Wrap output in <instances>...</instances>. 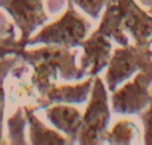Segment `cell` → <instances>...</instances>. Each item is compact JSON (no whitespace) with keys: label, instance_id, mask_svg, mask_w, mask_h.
I'll return each instance as SVG.
<instances>
[{"label":"cell","instance_id":"obj_12","mask_svg":"<svg viewBox=\"0 0 152 145\" xmlns=\"http://www.w3.org/2000/svg\"><path fill=\"white\" fill-rule=\"evenodd\" d=\"M36 107H24L25 115L28 124V138L31 144H53V145H65L70 144L66 138L61 135L57 131L48 128L33 113Z\"/></svg>","mask_w":152,"mask_h":145},{"label":"cell","instance_id":"obj_7","mask_svg":"<svg viewBox=\"0 0 152 145\" xmlns=\"http://www.w3.org/2000/svg\"><path fill=\"white\" fill-rule=\"evenodd\" d=\"M121 10V26L134 44L140 48L152 45V17L147 14L134 0H118Z\"/></svg>","mask_w":152,"mask_h":145},{"label":"cell","instance_id":"obj_5","mask_svg":"<svg viewBox=\"0 0 152 145\" xmlns=\"http://www.w3.org/2000/svg\"><path fill=\"white\" fill-rule=\"evenodd\" d=\"M138 71L152 75V51L135 44L116 48L106 72L107 89L113 93L118 86Z\"/></svg>","mask_w":152,"mask_h":145},{"label":"cell","instance_id":"obj_15","mask_svg":"<svg viewBox=\"0 0 152 145\" xmlns=\"http://www.w3.org/2000/svg\"><path fill=\"white\" fill-rule=\"evenodd\" d=\"M71 1L93 19H97L100 17V13L108 2V0H71Z\"/></svg>","mask_w":152,"mask_h":145},{"label":"cell","instance_id":"obj_6","mask_svg":"<svg viewBox=\"0 0 152 145\" xmlns=\"http://www.w3.org/2000/svg\"><path fill=\"white\" fill-rule=\"evenodd\" d=\"M152 75L139 71L133 81L125 83L112 94V108L118 114H140L152 103L150 86Z\"/></svg>","mask_w":152,"mask_h":145},{"label":"cell","instance_id":"obj_13","mask_svg":"<svg viewBox=\"0 0 152 145\" xmlns=\"http://www.w3.org/2000/svg\"><path fill=\"white\" fill-rule=\"evenodd\" d=\"M139 138V128L132 120H119L107 132L106 140L108 144L126 145L132 144L133 140Z\"/></svg>","mask_w":152,"mask_h":145},{"label":"cell","instance_id":"obj_18","mask_svg":"<svg viewBox=\"0 0 152 145\" xmlns=\"http://www.w3.org/2000/svg\"><path fill=\"white\" fill-rule=\"evenodd\" d=\"M4 108H5V102H0V143H2V118H4Z\"/></svg>","mask_w":152,"mask_h":145},{"label":"cell","instance_id":"obj_9","mask_svg":"<svg viewBox=\"0 0 152 145\" xmlns=\"http://www.w3.org/2000/svg\"><path fill=\"white\" fill-rule=\"evenodd\" d=\"M94 77L77 84H53L44 95L37 99V108H46L53 103H83L93 89Z\"/></svg>","mask_w":152,"mask_h":145},{"label":"cell","instance_id":"obj_16","mask_svg":"<svg viewBox=\"0 0 152 145\" xmlns=\"http://www.w3.org/2000/svg\"><path fill=\"white\" fill-rule=\"evenodd\" d=\"M19 56L14 55L13 57H5L0 59V102H5V90H4V80L8 72L19 63Z\"/></svg>","mask_w":152,"mask_h":145},{"label":"cell","instance_id":"obj_10","mask_svg":"<svg viewBox=\"0 0 152 145\" xmlns=\"http://www.w3.org/2000/svg\"><path fill=\"white\" fill-rule=\"evenodd\" d=\"M46 118L56 130L65 133L71 143L78 140L83 127V115L77 108L69 103H53L46 107Z\"/></svg>","mask_w":152,"mask_h":145},{"label":"cell","instance_id":"obj_8","mask_svg":"<svg viewBox=\"0 0 152 145\" xmlns=\"http://www.w3.org/2000/svg\"><path fill=\"white\" fill-rule=\"evenodd\" d=\"M81 46L84 50L81 59V69L88 76H96L108 67L112 58V42L109 38L94 31L81 43Z\"/></svg>","mask_w":152,"mask_h":145},{"label":"cell","instance_id":"obj_14","mask_svg":"<svg viewBox=\"0 0 152 145\" xmlns=\"http://www.w3.org/2000/svg\"><path fill=\"white\" fill-rule=\"evenodd\" d=\"M27 119L24 108H18L17 112L8 119V137L11 144H26L25 139V126Z\"/></svg>","mask_w":152,"mask_h":145},{"label":"cell","instance_id":"obj_4","mask_svg":"<svg viewBox=\"0 0 152 145\" xmlns=\"http://www.w3.org/2000/svg\"><path fill=\"white\" fill-rule=\"evenodd\" d=\"M109 120L110 111L107 89L102 78L96 75L94 77L90 100L83 114V127L78 135V143L82 145L102 144L107 137Z\"/></svg>","mask_w":152,"mask_h":145},{"label":"cell","instance_id":"obj_17","mask_svg":"<svg viewBox=\"0 0 152 145\" xmlns=\"http://www.w3.org/2000/svg\"><path fill=\"white\" fill-rule=\"evenodd\" d=\"M140 119L144 124V144L152 145V103L140 113Z\"/></svg>","mask_w":152,"mask_h":145},{"label":"cell","instance_id":"obj_2","mask_svg":"<svg viewBox=\"0 0 152 145\" xmlns=\"http://www.w3.org/2000/svg\"><path fill=\"white\" fill-rule=\"evenodd\" d=\"M0 7L8 12L20 31L19 40L11 36L4 42L2 55L7 57L25 49L31 34L48 21L49 15L44 11L43 0H0Z\"/></svg>","mask_w":152,"mask_h":145},{"label":"cell","instance_id":"obj_1","mask_svg":"<svg viewBox=\"0 0 152 145\" xmlns=\"http://www.w3.org/2000/svg\"><path fill=\"white\" fill-rule=\"evenodd\" d=\"M15 55L32 65L31 82L40 95H44L55 84L58 74L68 81L87 76L81 67L77 68L75 64L77 52L70 51L65 46L46 45L33 50L21 49Z\"/></svg>","mask_w":152,"mask_h":145},{"label":"cell","instance_id":"obj_3","mask_svg":"<svg viewBox=\"0 0 152 145\" xmlns=\"http://www.w3.org/2000/svg\"><path fill=\"white\" fill-rule=\"evenodd\" d=\"M89 29V21L74 8V2L68 0L65 13L56 21L44 26L36 36L30 38L27 45L45 44L65 46L69 49L80 46L86 39Z\"/></svg>","mask_w":152,"mask_h":145},{"label":"cell","instance_id":"obj_11","mask_svg":"<svg viewBox=\"0 0 152 145\" xmlns=\"http://www.w3.org/2000/svg\"><path fill=\"white\" fill-rule=\"evenodd\" d=\"M96 32L106 36L121 46L129 44L127 33L121 26V10L118 0H108Z\"/></svg>","mask_w":152,"mask_h":145}]
</instances>
